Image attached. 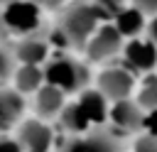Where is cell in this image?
<instances>
[{"instance_id": "21", "label": "cell", "mask_w": 157, "mask_h": 152, "mask_svg": "<svg viewBox=\"0 0 157 152\" xmlns=\"http://www.w3.org/2000/svg\"><path fill=\"white\" fill-rule=\"evenodd\" d=\"M7 37H10V34H7V29H5V25H2V17H0V44H2V42L7 39Z\"/></svg>"}, {"instance_id": "14", "label": "cell", "mask_w": 157, "mask_h": 152, "mask_svg": "<svg viewBox=\"0 0 157 152\" xmlns=\"http://www.w3.org/2000/svg\"><path fill=\"white\" fill-rule=\"evenodd\" d=\"M81 152H123V145L115 132H110L105 125H98L81 135Z\"/></svg>"}, {"instance_id": "17", "label": "cell", "mask_w": 157, "mask_h": 152, "mask_svg": "<svg viewBox=\"0 0 157 152\" xmlns=\"http://www.w3.org/2000/svg\"><path fill=\"white\" fill-rule=\"evenodd\" d=\"M130 152H157V140H155V132H135L132 137V145H130Z\"/></svg>"}, {"instance_id": "10", "label": "cell", "mask_w": 157, "mask_h": 152, "mask_svg": "<svg viewBox=\"0 0 157 152\" xmlns=\"http://www.w3.org/2000/svg\"><path fill=\"white\" fill-rule=\"evenodd\" d=\"M66 101H69V96L64 91H59L52 83H42L32 93V113H34V118L47 120V123L49 120H56Z\"/></svg>"}, {"instance_id": "3", "label": "cell", "mask_w": 157, "mask_h": 152, "mask_svg": "<svg viewBox=\"0 0 157 152\" xmlns=\"http://www.w3.org/2000/svg\"><path fill=\"white\" fill-rule=\"evenodd\" d=\"M152 115L155 113H145L137 108V103L132 98H123V101H113L108 103V113H105V127L110 132L120 135H135V132H152Z\"/></svg>"}, {"instance_id": "12", "label": "cell", "mask_w": 157, "mask_h": 152, "mask_svg": "<svg viewBox=\"0 0 157 152\" xmlns=\"http://www.w3.org/2000/svg\"><path fill=\"white\" fill-rule=\"evenodd\" d=\"M150 20H152V17L142 15V12H140L135 5H130V2H125V5H123V7L110 17V22H113V25H115V29L123 34V39H130V37L142 34Z\"/></svg>"}, {"instance_id": "19", "label": "cell", "mask_w": 157, "mask_h": 152, "mask_svg": "<svg viewBox=\"0 0 157 152\" xmlns=\"http://www.w3.org/2000/svg\"><path fill=\"white\" fill-rule=\"evenodd\" d=\"M0 152H22L20 145H17V140L12 137V132L0 135Z\"/></svg>"}, {"instance_id": "16", "label": "cell", "mask_w": 157, "mask_h": 152, "mask_svg": "<svg viewBox=\"0 0 157 152\" xmlns=\"http://www.w3.org/2000/svg\"><path fill=\"white\" fill-rule=\"evenodd\" d=\"M130 98L137 103L140 110L155 113V108H157V76H155V71L137 76V83H135V91Z\"/></svg>"}, {"instance_id": "18", "label": "cell", "mask_w": 157, "mask_h": 152, "mask_svg": "<svg viewBox=\"0 0 157 152\" xmlns=\"http://www.w3.org/2000/svg\"><path fill=\"white\" fill-rule=\"evenodd\" d=\"M15 69V59H12V51L10 47L0 44V83H7L10 81V74Z\"/></svg>"}, {"instance_id": "9", "label": "cell", "mask_w": 157, "mask_h": 152, "mask_svg": "<svg viewBox=\"0 0 157 152\" xmlns=\"http://www.w3.org/2000/svg\"><path fill=\"white\" fill-rule=\"evenodd\" d=\"M10 51H12L15 64H34V66H42L54 49H52V44L47 39L44 29H37V32H29V34L17 37L15 47H10Z\"/></svg>"}, {"instance_id": "5", "label": "cell", "mask_w": 157, "mask_h": 152, "mask_svg": "<svg viewBox=\"0 0 157 152\" xmlns=\"http://www.w3.org/2000/svg\"><path fill=\"white\" fill-rule=\"evenodd\" d=\"M135 83H137V76L123 66V64H105L93 78H91V86L108 101H123V98H130L132 91H135Z\"/></svg>"}, {"instance_id": "15", "label": "cell", "mask_w": 157, "mask_h": 152, "mask_svg": "<svg viewBox=\"0 0 157 152\" xmlns=\"http://www.w3.org/2000/svg\"><path fill=\"white\" fill-rule=\"evenodd\" d=\"M44 83V74H42V66H34V64H15L12 74H10V86L22 93L25 98L32 96L39 86Z\"/></svg>"}, {"instance_id": "6", "label": "cell", "mask_w": 157, "mask_h": 152, "mask_svg": "<svg viewBox=\"0 0 157 152\" xmlns=\"http://www.w3.org/2000/svg\"><path fill=\"white\" fill-rule=\"evenodd\" d=\"M123 42L125 39L115 29V25L110 20H103L93 29V34L86 39V44H83L81 51L86 54V61H91V64H108V61H113V59L120 56Z\"/></svg>"}, {"instance_id": "22", "label": "cell", "mask_w": 157, "mask_h": 152, "mask_svg": "<svg viewBox=\"0 0 157 152\" xmlns=\"http://www.w3.org/2000/svg\"><path fill=\"white\" fill-rule=\"evenodd\" d=\"M7 2H15V0H0V5H7Z\"/></svg>"}, {"instance_id": "1", "label": "cell", "mask_w": 157, "mask_h": 152, "mask_svg": "<svg viewBox=\"0 0 157 152\" xmlns=\"http://www.w3.org/2000/svg\"><path fill=\"white\" fill-rule=\"evenodd\" d=\"M56 22L47 34L52 49L56 51H81L93 29L103 22L96 5L91 0H74L71 5H61L56 10Z\"/></svg>"}, {"instance_id": "8", "label": "cell", "mask_w": 157, "mask_h": 152, "mask_svg": "<svg viewBox=\"0 0 157 152\" xmlns=\"http://www.w3.org/2000/svg\"><path fill=\"white\" fill-rule=\"evenodd\" d=\"M42 7H37L34 2L29 0H15V2H7L2 5L0 10V17H2V25L7 29V34H29V32H37L42 29Z\"/></svg>"}, {"instance_id": "7", "label": "cell", "mask_w": 157, "mask_h": 152, "mask_svg": "<svg viewBox=\"0 0 157 152\" xmlns=\"http://www.w3.org/2000/svg\"><path fill=\"white\" fill-rule=\"evenodd\" d=\"M12 137L17 140L22 152H52L54 147V130L47 120L39 118H22L12 127Z\"/></svg>"}, {"instance_id": "2", "label": "cell", "mask_w": 157, "mask_h": 152, "mask_svg": "<svg viewBox=\"0 0 157 152\" xmlns=\"http://www.w3.org/2000/svg\"><path fill=\"white\" fill-rule=\"evenodd\" d=\"M42 74H44V83L56 86L66 96H76L78 91L91 86L93 78L88 64L76 59L71 51H52L49 59L42 64Z\"/></svg>"}, {"instance_id": "4", "label": "cell", "mask_w": 157, "mask_h": 152, "mask_svg": "<svg viewBox=\"0 0 157 152\" xmlns=\"http://www.w3.org/2000/svg\"><path fill=\"white\" fill-rule=\"evenodd\" d=\"M120 64L128 66L135 76H142V74H150L155 71V64H157V47H155V34H152V20L147 22L145 32L137 34V37H130L123 42V49H120Z\"/></svg>"}, {"instance_id": "11", "label": "cell", "mask_w": 157, "mask_h": 152, "mask_svg": "<svg viewBox=\"0 0 157 152\" xmlns=\"http://www.w3.org/2000/svg\"><path fill=\"white\" fill-rule=\"evenodd\" d=\"M27 101L22 93H17L12 86L0 83V135L12 132V127L25 118Z\"/></svg>"}, {"instance_id": "13", "label": "cell", "mask_w": 157, "mask_h": 152, "mask_svg": "<svg viewBox=\"0 0 157 152\" xmlns=\"http://www.w3.org/2000/svg\"><path fill=\"white\" fill-rule=\"evenodd\" d=\"M74 101L78 103V108L83 110V115L88 118V123L93 127L98 125H105V113H108V101L93 88V86H86L83 91H78L74 96Z\"/></svg>"}, {"instance_id": "20", "label": "cell", "mask_w": 157, "mask_h": 152, "mask_svg": "<svg viewBox=\"0 0 157 152\" xmlns=\"http://www.w3.org/2000/svg\"><path fill=\"white\" fill-rule=\"evenodd\" d=\"M29 2H34V5L42 7V10H59V7L64 5V0H29Z\"/></svg>"}]
</instances>
